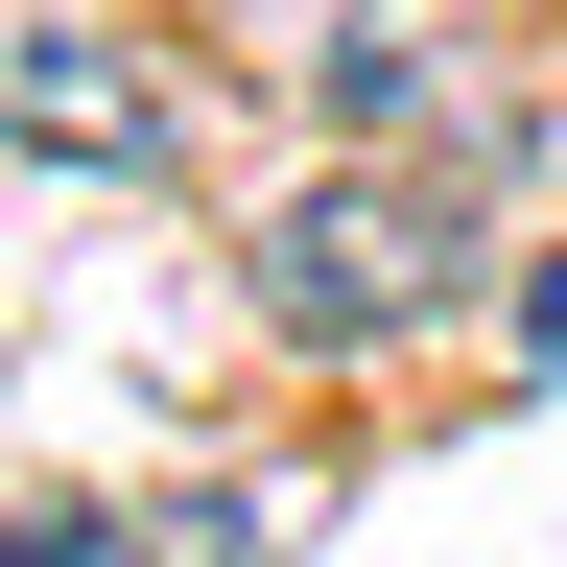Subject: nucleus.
Listing matches in <instances>:
<instances>
[{"instance_id":"nucleus-2","label":"nucleus","mask_w":567,"mask_h":567,"mask_svg":"<svg viewBox=\"0 0 567 567\" xmlns=\"http://www.w3.org/2000/svg\"><path fill=\"white\" fill-rule=\"evenodd\" d=\"M213 71L331 142H473V166H520V118H496V0H213Z\"/></svg>"},{"instance_id":"nucleus-4","label":"nucleus","mask_w":567,"mask_h":567,"mask_svg":"<svg viewBox=\"0 0 567 567\" xmlns=\"http://www.w3.org/2000/svg\"><path fill=\"white\" fill-rule=\"evenodd\" d=\"M496 354H520V379H567V237L520 260V308H496Z\"/></svg>"},{"instance_id":"nucleus-1","label":"nucleus","mask_w":567,"mask_h":567,"mask_svg":"<svg viewBox=\"0 0 567 567\" xmlns=\"http://www.w3.org/2000/svg\"><path fill=\"white\" fill-rule=\"evenodd\" d=\"M237 284H260V331L308 354V379L425 354V331L496 284V166H473V142H331V166L237 237Z\"/></svg>"},{"instance_id":"nucleus-3","label":"nucleus","mask_w":567,"mask_h":567,"mask_svg":"<svg viewBox=\"0 0 567 567\" xmlns=\"http://www.w3.org/2000/svg\"><path fill=\"white\" fill-rule=\"evenodd\" d=\"M189 48H142V24H0V142L71 189H189Z\"/></svg>"}]
</instances>
